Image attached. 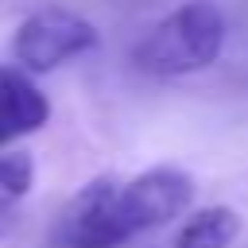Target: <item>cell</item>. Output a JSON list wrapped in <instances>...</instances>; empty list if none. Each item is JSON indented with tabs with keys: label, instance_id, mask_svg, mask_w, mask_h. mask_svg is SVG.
<instances>
[{
	"label": "cell",
	"instance_id": "obj_1",
	"mask_svg": "<svg viewBox=\"0 0 248 248\" xmlns=\"http://www.w3.org/2000/svg\"><path fill=\"white\" fill-rule=\"evenodd\" d=\"M225 50V16L209 0L170 8L132 46V66L147 78H186L209 70Z\"/></svg>",
	"mask_w": 248,
	"mask_h": 248
},
{
	"label": "cell",
	"instance_id": "obj_2",
	"mask_svg": "<svg viewBox=\"0 0 248 248\" xmlns=\"http://www.w3.org/2000/svg\"><path fill=\"white\" fill-rule=\"evenodd\" d=\"M97 43H101V31L93 19H85L81 12L62 8V4H43L19 19L8 50L19 70L39 78V74H54L58 66L97 50Z\"/></svg>",
	"mask_w": 248,
	"mask_h": 248
},
{
	"label": "cell",
	"instance_id": "obj_3",
	"mask_svg": "<svg viewBox=\"0 0 248 248\" xmlns=\"http://www.w3.org/2000/svg\"><path fill=\"white\" fill-rule=\"evenodd\" d=\"M190 205H194V178L174 163L147 167L143 174L120 182V194H116V217L128 240L178 221Z\"/></svg>",
	"mask_w": 248,
	"mask_h": 248
},
{
	"label": "cell",
	"instance_id": "obj_4",
	"mask_svg": "<svg viewBox=\"0 0 248 248\" xmlns=\"http://www.w3.org/2000/svg\"><path fill=\"white\" fill-rule=\"evenodd\" d=\"M116 194L120 182L112 174H97L93 182H85L58 217L62 248H124L128 232L116 217Z\"/></svg>",
	"mask_w": 248,
	"mask_h": 248
},
{
	"label": "cell",
	"instance_id": "obj_5",
	"mask_svg": "<svg viewBox=\"0 0 248 248\" xmlns=\"http://www.w3.org/2000/svg\"><path fill=\"white\" fill-rule=\"evenodd\" d=\"M46 120H50V97L35 85L27 70L4 62L0 66V151L12 147L16 140L43 132Z\"/></svg>",
	"mask_w": 248,
	"mask_h": 248
},
{
	"label": "cell",
	"instance_id": "obj_6",
	"mask_svg": "<svg viewBox=\"0 0 248 248\" xmlns=\"http://www.w3.org/2000/svg\"><path fill=\"white\" fill-rule=\"evenodd\" d=\"M240 229L244 221L232 205H202L178 225L174 248H229L240 236Z\"/></svg>",
	"mask_w": 248,
	"mask_h": 248
},
{
	"label": "cell",
	"instance_id": "obj_7",
	"mask_svg": "<svg viewBox=\"0 0 248 248\" xmlns=\"http://www.w3.org/2000/svg\"><path fill=\"white\" fill-rule=\"evenodd\" d=\"M35 186V159L19 147H4L0 151V198H27Z\"/></svg>",
	"mask_w": 248,
	"mask_h": 248
},
{
	"label": "cell",
	"instance_id": "obj_8",
	"mask_svg": "<svg viewBox=\"0 0 248 248\" xmlns=\"http://www.w3.org/2000/svg\"><path fill=\"white\" fill-rule=\"evenodd\" d=\"M19 229V205L12 198H0V240Z\"/></svg>",
	"mask_w": 248,
	"mask_h": 248
}]
</instances>
